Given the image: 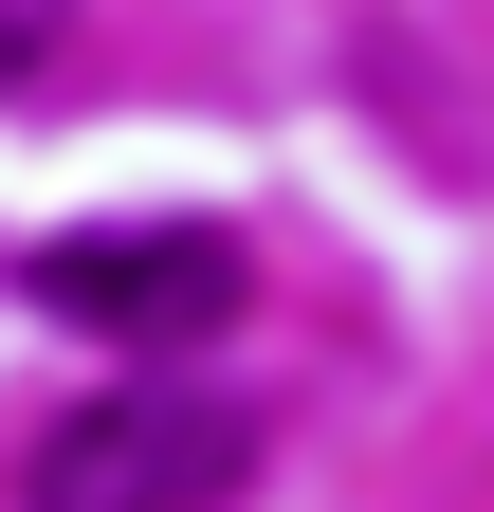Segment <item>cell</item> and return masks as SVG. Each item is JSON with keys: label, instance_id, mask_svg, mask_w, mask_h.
Wrapping results in <instances>:
<instances>
[{"label": "cell", "instance_id": "obj_1", "mask_svg": "<svg viewBox=\"0 0 494 512\" xmlns=\"http://www.w3.org/2000/svg\"><path fill=\"white\" fill-rule=\"evenodd\" d=\"M238 476H257V421L202 403V384H92L19 458L37 512H238Z\"/></svg>", "mask_w": 494, "mask_h": 512}, {"label": "cell", "instance_id": "obj_2", "mask_svg": "<svg viewBox=\"0 0 494 512\" xmlns=\"http://www.w3.org/2000/svg\"><path fill=\"white\" fill-rule=\"evenodd\" d=\"M37 311L92 348H220L238 311H257V256L220 220H92V238H37Z\"/></svg>", "mask_w": 494, "mask_h": 512}, {"label": "cell", "instance_id": "obj_3", "mask_svg": "<svg viewBox=\"0 0 494 512\" xmlns=\"http://www.w3.org/2000/svg\"><path fill=\"white\" fill-rule=\"evenodd\" d=\"M55 55H74V0H0V92H37Z\"/></svg>", "mask_w": 494, "mask_h": 512}]
</instances>
